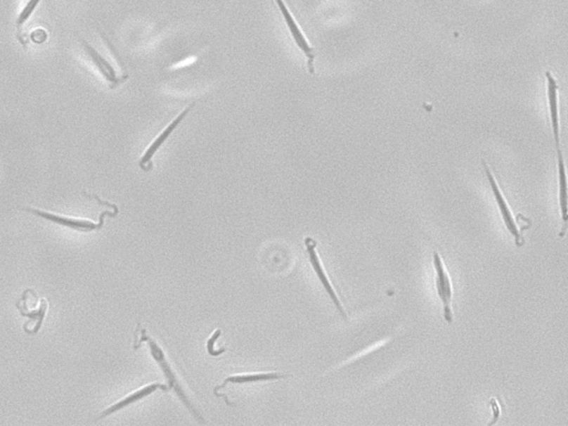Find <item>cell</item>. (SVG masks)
I'll return each mask as SVG.
<instances>
[{"mask_svg": "<svg viewBox=\"0 0 568 426\" xmlns=\"http://www.w3.org/2000/svg\"><path fill=\"white\" fill-rule=\"evenodd\" d=\"M548 80V101L550 110V124L553 136L555 139L556 148L560 147V112H558L557 84L550 71L546 72Z\"/></svg>", "mask_w": 568, "mask_h": 426, "instance_id": "cell-13", "label": "cell"}, {"mask_svg": "<svg viewBox=\"0 0 568 426\" xmlns=\"http://www.w3.org/2000/svg\"><path fill=\"white\" fill-rule=\"evenodd\" d=\"M556 150H557L558 202H560V214H562V220H563L560 238H563L568 229V178L567 174H566L563 153L560 150V147L556 148Z\"/></svg>", "mask_w": 568, "mask_h": 426, "instance_id": "cell-10", "label": "cell"}, {"mask_svg": "<svg viewBox=\"0 0 568 426\" xmlns=\"http://www.w3.org/2000/svg\"><path fill=\"white\" fill-rule=\"evenodd\" d=\"M221 335L222 330L217 329L216 331L213 332V335H211L210 339H209L208 342H207V350H208L209 354L212 355V356H218V355H221L222 353L226 351V347H224L221 350H216V349H214V343H216L217 340H218L219 337Z\"/></svg>", "mask_w": 568, "mask_h": 426, "instance_id": "cell-15", "label": "cell"}, {"mask_svg": "<svg viewBox=\"0 0 568 426\" xmlns=\"http://www.w3.org/2000/svg\"><path fill=\"white\" fill-rule=\"evenodd\" d=\"M142 342H147L148 345H149L153 358L155 359L159 368H161L163 375L166 377L167 382H168L169 389H172V391L176 393V396L179 397V400L183 403V406L188 408L190 413L195 416V420H198L200 423L205 424V418L198 412L197 408H195L193 402H191L189 397H188L187 393L184 391V387H182L179 379H178L176 370L172 368V364H170L168 359H167L166 353L162 350V347L158 344V342H155V340H153L150 335H148L147 331H146L145 329H142L140 324H138L137 330L134 332V350L139 349V347H141Z\"/></svg>", "mask_w": 568, "mask_h": 426, "instance_id": "cell-1", "label": "cell"}, {"mask_svg": "<svg viewBox=\"0 0 568 426\" xmlns=\"http://www.w3.org/2000/svg\"><path fill=\"white\" fill-rule=\"evenodd\" d=\"M195 103L188 105L187 108L182 110V112L179 113V115L162 130V132L159 134L158 137L155 138V139L151 142V145L147 148L145 155H142L139 161V167L143 172H150L151 169L153 168V158L155 157V153H158L159 149L164 145V142L172 136V132L183 122L184 118L189 115L190 111L195 108Z\"/></svg>", "mask_w": 568, "mask_h": 426, "instance_id": "cell-7", "label": "cell"}, {"mask_svg": "<svg viewBox=\"0 0 568 426\" xmlns=\"http://www.w3.org/2000/svg\"><path fill=\"white\" fill-rule=\"evenodd\" d=\"M48 306H49V303H48L47 299H41V301H38L37 293L34 295L32 305L30 304V301L24 293L17 301L16 308L18 309L19 314L25 318H30V321L24 324V330L27 329L32 322L34 323L30 335H37L39 330L41 329L42 323L47 314Z\"/></svg>", "mask_w": 568, "mask_h": 426, "instance_id": "cell-8", "label": "cell"}, {"mask_svg": "<svg viewBox=\"0 0 568 426\" xmlns=\"http://www.w3.org/2000/svg\"><path fill=\"white\" fill-rule=\"evenodd\" d=\"M483 168H484L485 174H486L487 180H489V186L492 188L493 195H494L495 200H496L497 205L500 208L501 216H502L503 221L505 224L510 233L513 235L515 239V243L517 247H522L525 243L523 234L519 231L517 226V221H516L515 217L513 212L510 210V205L506 201L505 197L503 195L502 190L500 186L497 183L496 178L494 174L491 172V169L487 166V163L484 160L482 161Z\"/></svg>", "mask_w": 568, "mask_h": 426, "instance_id": "cell-4", "label": "cell"}, {"mask_svg": "<svg viewBox=\"0 0 568 426\" xmlns=\"http://www.w3.org/2000/svg\"><path fill=\"white\" fill-rule=\"evenodd\" d=\"M158 389H162L163 392H167V391H169L168 385H160V383H153V385H146V387H140V389H136L134 392H131L130 394L127 395V396L122 397V400L113 403L112 406L103 410L98 418H107V416L111 415V414L116 413L118 411L124 410L127 406H131L134 403L143 400V399L153 394V393H155V391H158Z\"/></svg>", "mask_w": 568, "mask_h": 426, "instance_id": "cell-11", "label": "cell"}, {"mask_svg": "<svg viewBox=\"0 0 568 426\" xmlns=\"http://www.w3.org/2000/svg\"><path fill=\"white\" fill-rule=\"evenodd\" d=\"M276 5H278L280 13H281L282 16H283L285 24H287L288 30H289L290 34H291V37L295 40V45L302 51L303 55L305 56V58L308 60V69L309 71H310V74L314 75V71H316V68H314V60H316V51H314V48L309 44L308 39L305 37L302 30H300V27H299L297 21H295V17L292 16V13H291L290 9L288 8V6L285 5L283 0H276Z\"/></svg>", "mask_w": 568, "mask_h": 426, "instance_id": "cell-6", "label": "cell"}, {"mask_svg": "<svg viewBox=\"0 0 568 426\" xmlns=\"http://www.w3.org/2000/svg\"><path fill=\"white\" fill-rule=\"evenodd\" d=\"M21 210L26 211L30 213L32 216L39 217V218L45 219L47 221L53 222V224H58V226H66L69 229L75 230L78 232H91L99 231L103 229L105 226V217H110L115 218L118 216V208L113 209L112 211L105 210L101 212L99 216V221L95 222L89 219H80L74 218V217L61 216L57 213L51 212V211L41 210V209L32 208V207H22Z\"/></svg>", "mask_w": 568, "mask_h": 426, "instance_id": "cell-2", "label": "cell"}, {"mask_svg": "<svg viewBox=\"0 0 568 426\" xmlns=\"http://www.w3.org/2000/svg\"><path fill=\"white\" fill-rule=\"evenodd\" d=\"M40 1H41V0H28V3L26 4L24 9L20 11L18 18H17L16 20L17 39L20 41L21 45H22L25 49H27L28 40H27V37H25V34H22V27H24L27 21L30 20V17H32L36 8H37Z\"/></svg>", "mask_w": 568, "mask_h": 426, "instance_id": "cell-14", "label": "cell"}, {"mask_svg": "<svg viewBox=\"0 0 568 426\" xmlns=\"http://www.w3.org/2000/svg\"><path fill=\"white\" fill-rule=\"evenodd\" d=\"M290 374L276 373V372H264V373H245L230 375L224 380L221 385L214 389V393L219 389H224L230 385H251V383H260V382L279 381V380L289 379Z\"/></svg>", "mask_w": 568, "mask_h": 426, "instance_id": "cell-12", "label": "cell"}, {"mask_svg": "<svg viewBox=\"0 0 568 426\" xmlns=\"http://www.w3.org/2000/svg\"><path fill=\"white\" fill-rule=\"evenodd\" d=\"M304 245L305 247H306V252H308L311 266L314 269V271L316 272L318 279L321 282L326 293L329 295L333 304L335 305L337 310L339 311V314H341L345 320H347V312H345L344 308H343L342 302H341L339 297H337V291H335V288H333V284L330 281L329 276L326 274L325 269H324L323 264H322L321 260H320V257H318V251H316V245H318V243H316V240L312 239V238H305Z\"/></svg>", "mask_w": 568, "mask_h": 426, "instance_id": "cell-5", "label": "cell"}, {"mask_svg": "<svg viewBox=\"0 0 568 426\" xmlns=\"http://www.w3.org/2000/svg\"><path fill=\"white\" fill-rule=\"evenodd\" d=\"M82 41V47H84V51L87 53V55L89 56L90 59H91L92 63L97 67L98 70L101 72V76L105 78V82H108L109 88L110 89H115V88L118 87L119 84H122V82H126L128 79V75H122V76H118L117 75L116 69L115 67L109 63L107 59L103 57V56L101 55V53H98L96 51L95 48L92 47L90 44H88L86 40L80 39Z\"/></svg>", "mask_w": 568, "mask_h": 426, "instance_id": "cell-9", "label": "cell"}, {"mask_svg": "<svg viewBox=\"0 0 568 426\" xmlns=\"http://www.w3.org/2000/svg\"><path fill=\"white\" fill-rule=\"evenodd\" d=\"M433 266H434L437 278H435V287L437 295L443 304V316L447 323H452L453 318V285L450 273L447 272L443 262L442 257L437 251L433 252Z\"/></svg>", "mask_w": 568, "mask_h": 426, "instance_id": "cell-3", "label": "cell"}]
</instances>
